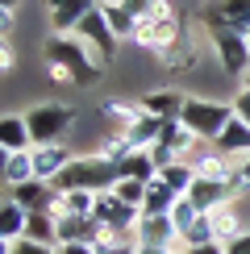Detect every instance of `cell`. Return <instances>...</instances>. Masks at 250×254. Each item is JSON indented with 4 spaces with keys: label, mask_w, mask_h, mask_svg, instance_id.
Here are the masks:
<instances>
[{
    "label": "cell",
    "mask_w": 250,
    "mask_h": 254,
    "mask_svg": "<svg viewBox=\"0 0 250 254\" xmlns=\"http://www.w3.org/2000/svg\"><path fill=\"white\" fill-rule=\"evenodd\" d=\"M133 238H138V246H171L175 238V225L171 217H154V213H142L138 225H133Z\"/></svg>",
    "instance_id": "5bb4252c"
},
{
    "label": "cell",
    "mask_w": 250,
    "mask_h": 254,
    "mask_svg": "<svg viewBox=\"0 0 250 254\" xmlns=\"http://www.w3.org/2000/svg\"><path fill=\"white\" fill-rule=\"evenodd\" d=\"M125 204H133V208H142V200H146V184H138V179H117V188H113Z\"/></svg>",
    "instance_id": "f546056e"
},
{
    "label": "cell",
    "mask_w": 250,
    "mask_h": 254,
    "mask_svg": "<svg viewBox=\"0 0 250 254\" xmlns=\"http://www.w3.org/2000/svg\"><path fill=\"white\" fill-rule=\"evenodd\" d=\"M188 200H192L200 213H213V208H221V204H229V200H238V192H234V184H229V179H200V175H196V184H192V192H188Z\"/></svg>",
    "instance_id": "9c48e42d"
},
{
    "label": "cell",
    "mask_w": 250,
    "mask_h": 254,
    "mask_svg": "<svg viewBox=\"0 0 250 254\" xmlns=\"http://www.w3.org/2000/svg\"><path fill=\"white\" fill-rule=\"evenodd\" d=\"M188 34L184 29V17H138V29H133V46L146 50V55H167Z\"/></svg>",
    "instance_id": "5b68a950"
},
{
    "label": "cell",
    "mask_w": 250,
    "mask_h": 254,
    "mask_svg": "<svg viewBox=\"0 0 250 254\" xmlns=\"http://www.w3.org/2000/svg\"><path fill=\"white\" fill-rule=\"evenodd\" d=\"M62 254H96V246H88V242H71V246H62Z\"/></svg>",
    "instance_id": "8d00e7d4"
},
{
    "label": "cell",
    "mask_w": 250,
    "mask_h": 254,
    "mask_svg": "<svg viewBox=\"0 0 250 254\" xmlns=\"http://www.w3.org/2000/svg\"><path fill=\"white\" fill-rule=\"evenodd\" d=\"M75 38H79V42H88V46L96 50L104 63H117V34L109 29V17H104V8H100V4H96V8H92V13L75 25Z\"/></svg>",
    "instance_id": "52a82bcc"
},
{
    "label": "cell",
    "mask_w": 250,
    "mask_h": 254,
    "mask_svg": "<svg viewBox=\"0 0 250 254\" xmlns=\"http://www.w3.org/2000/svg\"><path fill=\"white\" fill-rule=\"evenodd\" d=\"M117 175L121 179H138V184H150V179H159V163H154L150 150H133L129 158L117 163Z\"/></svg>",
    "instance_id": "d6986e66"
},
{
    "label": "cell",
    "mask_w": 250,
    "mask_h": 254,
    "mask_svg": "<svg viewBox=\"0 0 250 254\" xmlns=\"http://www.w3.org/2000/svg\"><path fill=\"white\" fill-rule=\"evenodd\" d=\"M196 59H200V55H196V46H192V38H188V34L175 42L167 55H159V63H163L167 71H192V67H196Z\"/></svg>",
    "instance_id": "cb8c5ba5"
},
{
    "label": "cell",
    "mask_w": 250,
    "mask_h": 254,
    "mask_svg": "<svg viewBox=\"0 0 250 254\" xmlns=\"http://www.w3.org/2000/svg\"><path fill=\"white\" fill-rule=\"evenodd\" d=\"M142 104L138 100H104L100 104V121H104V129L109 133H129L133 125H138V117H142Z\"/></svg>",
    "instance_id": "7c38bea8"
},
{
    "label": "cell",
    "mask_w": 250,
    "mask_h": 254,
    "mask_svg": "<svg viewBox=\"0 0 250 254\" xmlns=\"http://www.w3.org/2000/svg\"><path fill=\"white\" fill-rule=\"evenodd\" d=\"M163 125H167L163 117H154V113H142V117H138V125H133V129H129V142L138 146V150H150V146L159 142Z\"/></svg>",
    "instance_id": "d4e9b609"
},
{
    "label": "cell",
    "mask_w": 250,
    "mask_h": 254,
    "mask_svg": "<svg viewBox=\"0 0 250 254\" xmlns=\"http://www.w3.org/2000/svg\"><path fill=\"white\" fill-rule=\"evenodd\" d=\"M175 200H180V196H175L171 188L163 184V179H150V184H146V200H142V213L167 217V213H171V208H175Z\"/></svg>",
    "instance_id": "7402d4cb"
},
{
    "label": "cell",
    "mask_w": 250,
    "mask_h": 254,
    "mask_svg": "<svg viewBox=\"0 0 250 254\" xmlns=\"http://www.w3.org/2000/svg\"><path fill=\"white\" fill-rule=\"evenodd\" d=\"M159 179H163L167 188H171L175 196H188V192H192V184H196V167L188 163V158H180V163L163 167V171H159Z\"/></svg>",
    "instance_id": "603a6c76"
},
{
    "label": "cell",
    "mask_w": 250,
    "mask_h": 254,
    "mask_svg": "<svg viewBox=\"0 0 250 254\" xmlns=\"http://www.w3.org/2000/svg\"><path fill=\"white\" fill-rule=\"evenodd\" d=\"M246 42H250V34H246Z\"/></svg>",
    "instance_id": "60d3db41"
},
{
    "label": "cell",
    "mask_w": 250,
    "mask_h": 254,
    "mask_svg": "<svg viewBox=\"0 0 250 254\" xmlns=\"http://www.w3.org/2000/svg\"><path fill=\"white\" fill-rule=\"evenodd\" d=\"M29 179H38V171H34V150L4 154V184L17 188V184H29Z\"/></svg>",
    "instance_id": "44dd1931"
},
{
    "label": "cell",
    "mask_w": 250,
    "mask_h": 254,
    "mask_svg": "<svg viewBox=\"0 0 250 254\" xmlns=\"http://www.w3.org/2000/svg\"><path fill=\"white\" fill-rule=\"evenodd\" d=\"M50 254H62V246H55V250H50Z\"/></svg>",
    "instance_id": "ab89813d"
},
{
    "label": "cell",
    "mask_w": 250,
    "mask_h": 254,
    "mask_svg": "<svg viewBox=\"0 0 250 254\" xmlns=\"http://www.w3.org/2000/svg\"><path fill=\"white\" fill-rule=\"evenodd\" d=\"M167 217H171V225H175V234H188V229H192L196 225V221H200L204 213H200V208H196L192 204V200H188V196H180V200H175V208H171V213H167Z\"/></svg>",
    "instance_id": "83f0119b"
},
{
    "label": "cell",
    "mask_w": 250,
    "mask_h": 254,
    "mask_svg": "<svg viewBox=\"0 0 250 254\" xmlns=\"http://www.w3.org/2000/svg\"><path fill=\"white\" fill-rule=\"evenodd\" d=\"M208 225H213V238H217V242H234L238 234H246V225H242V204L229 200V204L213 208V213H208Z\"/></svg>",
    "instance_id": "9a60e30c"
},
{
    "label": "cell",
    "mask_w": 250,
    "mask_h": 254,
    "mask_svg": "<svg viewBox=\"0 0 250 254\" xmlns=\"http://www.w3.org/2000/svg\"><path fill=\"white\" fill-rule=\"evenodd\" d=\"M25 225H29V213L17 200L4 196V204H0V242H21L25 238Z\"/></svg>",
    "instance_id": "ffe728a7"
},
{
    "label": "cell",
    "mask_w": 250,
    "mask_h": 254,
    "mask_svg": "<svg viewBox=\"0 0 250 254\" xmlns=\"http://www.w3.org/2000/svg\"><path fill=\"white\" fill-rule=\"evenodd\" d=\"M225 254H250V229H246V234H238L234 242H225Z\"/></svg>",
    "instance_id": "d590c367"
},
{
    "label": "cell",
    "mask_w": 250,
    "mask_h": 254,
    "mask_svg": "<svg viewBox=\"0 0 250 254\" xmlns=\"http://www.w3.org/2000/svg\"><path fill=\"white\" fill-rule=\"evenodd\" d=\"M96 254H138V238H109V242H100Z\"/></svg>",
    "instance_id": "4dcf8cb0"
},
{
    "label": "cell",
    "mask_w": 250,
    "mask_h": 254,
    "mask_svg": "<svg viewBox=\"0 0 250 254\" xmlns=\"http://www.w3.org/2000/svg\"><path fill=\"white\" fill-rule=\"evenodd\" d=\"M0 150L4 154L34 150V133H29L25 113H4V117H0Z\"/></svg>",
    "instance_id": "4fadbf2b"
},
{
    "label": "cell",
    "mask_w": 250,
    "mask_h": 254,
    "mask_svg": "<svg viewBox=\"0 0 250 254\" xmlns=\"http://www.w3.org/2000/svg\"><path fill=\"white\" fill-rule=\"evenodd\" d=\"M62 204H67V213H75V217H92L96 213V192H83V188L62 192Z\"/></svg>",
    "instance_id": "f1b7e54d"
},
{
    "label": "cell",
    "mask_w": 250,
    "mask_h": 254,
    "mask_svg": "<svg viewBox=\"0 0 250 254\" xmlns=\"http://www.w3.org/2000/svg\"><path fill=\"white\" fill-rule=\"evenodd\" d=\"M133 150H138V146L129 142V133H104L100 146H96V154L109 158V163H121V158H129Z\"/></svg>",
    "instance_id": "4316f807"
},
{
    "label": "cell",
    "mask_w": 250,
    "mask_h": 254,
    "mask_svg": "<svg viewBox=\"0 0 250 254\" xmlns=\"http://www.w3.org/2000/svg\"><path fill=\"white\" fill-rule=\"evenodd\" d=\"M159 146L175 150L180 158H192V150L200 146V137H196V133L188 129V125H184L180 117H175V121H167V125H163V133H159Z\"/></svg>",
    "instance_id": "ac0fdd59"
},
{
    "label": "cell",
    "mask_w": 250,
    "mask_h": 254,
    "mask_svg": "<svg viewBox=\"0 0 250 254\" xmlns=\"http://www.w3.org/2000/svg\"><path fill=\"white\" fill-rule=\"evenodd\" d=\"M117 163H109V158H100L96 150L92 154H75L71 158V167L55 179V188L59 192H75V188H83V192H113L117 188Z\"/></svg>",
    "instance_id": "7a4b0ae2"
},
{
    "label": "cell",
    "mask_w": 250,
    "mask_h": 254,
    "mask_svg": "<svg viewBox=\"0 0 250 254\" xmlns=\"http://www.w3.org/2000/svg\"><path fill=\"white\" fill-rule=\"evenodd\" d=\"M242 88H246V92H250V71H246V75H242Z\"/></svg>",
    "instance_id": "f35d334b"
},
{
    "label": "cell",
    "mask_w": 250,
    "mask_h": 254,
    "mask_svg": "<svg viewBox=\"0 0 250 254\" xmlns=\"http://www.w3.org/2000/svg\"><path fill=\"white\" fill-rule=\"evenodd\" d=\"M25 121L34 133V146H50V142H62V133L75 125V109L62 100H42L34 109H25Z\"/></svg>",
    "instance_id": "277c9868"
},
{
    "label": "cell",
    "mask_w": 250,
    "mask_h": 254,
    "mask_svg": "<svg viewBox=\"0 0 250 254\" xmlns=\"http://www.w3.org/2000/svg\"><path fill=\"white\" fill-rule=\"evenodd\" d=\"M208 46H213V55H217V63H221L225 75L242 79L246 71H250V42H246V34H238V29H221V34L208 38Z\"/></svg>",
    "instance_id": "8992f818"
},
{
    "label": "cell",
    "mask_w": 250,
    "mask_h": 254,
    "mask_svg": "<svg viewBox=\"0 0 250 254\" xmlns=\"http://www.w3.org/2000/svg\"><path fill=\"white\" fill-rule=\"evenodd\" d=\"M229 104H234V117H242V121L250 125V92L242 88V92H238V96H234V100H229Z\"/></svg>",
    "instance_id": "836d02e7"
},
{
    "label": "cell",
    "mask_w": 250,
    "mask_h": 254,
    "mask_svg": "<svg viewBox=\"0 0 250 254\" xmlns=\"http://www.w3.org/2000/svg\"><path fill=\"white\" fill-rule=\"evenodd\" d=\"M42 59L55 63V67H62V71H71V79H75L79 88L100 83L104 67H109V63H104L88 42H79L75 34H46V42H42Z\"/></svg>",
    "instance_id": "6da1fadb"
},
{
    "label": "cell",
    "mask_w": 250,
    "mask_h": 254,
    "mask_svg": "<svg viewBox=\"0 0 250 254\" xmlns=\"http://www.w3.org/2000/svg\"><path fill=\"white\" fill-rule=\"evenodd\" d=\"M71 158H75V150L62 142H50V146H34V171L38 179H46V184H55V179L71 167Z\"/></svg>",
    "instance_id": "30bf717a"
},
{
    "label": "cell",
    "mask_w": 250,
    "mask_h": 254,
    "mask_svg": "<svg viewBox=\"0 0 250 254\" xmlns=\"http://www.w3.org/2000/svg\"><path fill=\"white\" fill-rule=\"evenodd\" d=\"M100 8H104V17H109V29L117 34V42H129L133 29H138V17H133L129 8H121V4H100Z\"/></svg>",
    "instance_id": "484cf974"
},
{
    "label": "cell",
    "mask_w": 250,
    "mask_h": 254,
    "mask_svg": "<svg viewBox=\"0 0 250 254\" xmlns=\"http://www.w3.org/2000/svg\"><path fill=\"white\" fill-rule=\"evenodd\" d=\"M96 4H100V0H46V8H50V34H75V25Z\"/></svg>",
    "instance_id": "ba28073f"
},
{
    "label": "cell",
    "mask_w": 250,
    "mask_h": 254,
    "mask_svg": "<svg viewBox=\"0 0 250 254\" xmlns=\"http://www.w3.org/2000/svg\"><path fill=\"white\" fill-rule=\"evenodd\" d=\"M138 254H167V246H138Z\"/></svg>",
    "instance_id": "74e56055"
},
{
    "label": "cell",
    "mask_w": 250,
    "mask_h": 254,
    "mask_svg": "<svg viewBox=\"0 0 250 254\" xmlns=\"http://www.w3.org/2000/svg\"><path fill=\"white\" fill-rule=\"evenodd\" d=\"M0 67H4V75L17 67V55H13V42H8V34L0 38Z\"/></svg>",
    "instance_id": "e575fe53"
},
{
    "label": "cell",
    "mask_w": 250,
    "mask_h": 254,
    "mask_svg": "<svg viewBox=\"0 0 250 254\" xmlns=\"http://www.w3.org/2000/svg\"><path fill=\"white\" fill-rule=\"evenodd\" d=\"M213 146H217L225 158H246V154H250V125H246L242 117H234V121L221 129V137H217Z\"/></svg>",
    "instance_id": "e0dca14e"
},
{
    "label": "cell",
    "mask_w": 250,
    "mask_h": 254,
    "mask_svg": "<svg viewBox=\"0 0 250 254\" xmlns=\"http://www.w3.org/2000/svg\"><path fill=\"white\" fill-rule=\"evenodd\" d=\"M180 121L192 129L200 142H217L221 129L234 121V104H221V100H204V96H188Z\"/></svg>",
    "instance_id": "3957f363"
},
{
    "label": "cell",
    "mask_w": 250,
    "mask_h": 254,
    "mask_svg": "<svg viewBox=\"0 0 250 254\" xmlns=\"http://www.w3.org/2000/svg\"><path fill=\"white\" fill-rule=\"evenodd\" d=\"M55 246H38V242L21 238V242H0V254H50Z\"/></svg>",
    "instance_id": "1f68e13d"
},
{
    "label": "cell",
    "mask_w": 250,
    "mask_h": 254,
    "mask_svg": "<svg viewBox=\"0 0 250 254\" xmlns=\"http://www.w3.org/2000/svg\"><path fill=\"white\" fill-rule=\"evenodd\" d=\"M138 104H142L146 113H154V117H163V121H175L184 113L188 96H184V92H175V88H159V92H146Z\"/></svg>",
    "instance_id": "2e32d148"
},
{
    "label": "cell",
    "mask_w": 250,
    "mask_h": 254,
    "mask_svg": "<svg viewBox=\"0 0 250 254\" xmlns=\"http://www.w3.org/2000/svg\"><path fill=\"white\" fill-rule=\"evenodd\" d=\"M17 8H21V0H0V29H13V17H17Z\"/></svg>",
    "instance_id": "d6a6232c"
},
{
    "label": "cell",
    "mask_w": 250,
    "mask_h": 254,
    "mask_svg": "<svg viewBox=\"0 0 250 254\" xmlns=\"http://www.w3.org/2000/svg\"><path fill=\"white\" fill-rule=\"evenodd\" d=\"M55 196H59V188H55V184H46V179H29V184L8 188V200H17L25 213H46Z\"/></svg>",
    "instance_id": "8fae6325"
}]
</instances>
